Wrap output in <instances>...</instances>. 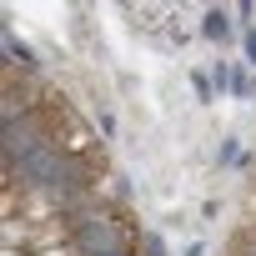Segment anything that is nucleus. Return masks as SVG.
<instances>
[{"instance_id": "1", "label": "nucleus", "mask_w": 256, "mask_h": 256, "mask_svg": "<svg viewBox=\"0 0 256 256\" xmlns=\"http://www.w3.org/2000/svg\"><path fill=\"white\" fill-rule=\"evenodd\" d=\"M70 246H76V256H116V251H126V231H120L116 211L86 206L80 216H70Z\"/></svg>"}, {"instance_id": "2", "label": "nucleus", "mask_w": 256, "mask_h": 256, "mask_svg": "<svg viewBox=\"0 0 256 256\" xmlns=\"http://www.w3.org/2000/svg\"><path fill=\"white\" fill-rule=\"evenodd\" d=\"M0 40H6V56H10L6 66H20V70L30 66V60H26V46H16V30H10V26H6V30H0Z\"/></svg>"}, {"instance_id": "3", "label": "nucleus", "mask_w": 256, "mask_h": 256, "mask_svg": "<svg viewBox=\"0 0 256 256\" xmlns=\"http://www.w3.org/2000/svg\"><path fill=\"white\" fill-rule=\"evenodd\" d=\"M116 256H131V251H116Z\"/></svg>"}]
</instances>
